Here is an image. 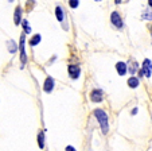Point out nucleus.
<instances>
[{
  "instance_id": "nucleus-1",
  "label": "nucleus",
  "mask_w": 152,
  "mask_h": 151,
  "mask_svg": "<svg viewBox=\"0 0 152 151\" xmlns=\"http://www.w3.org/2000/svg\"><path fill=\"white\" fill-rule=\"evenodd\" d=\"M94 116H96V119L98 120V123H100L102 134L106 135L109 132V122H108V115H106V112L104 111V109L97 108V109H94Z\"/></svg>"
},
{
  "instance_id": "nucleus-2",
  "label": "nucleus",
  "mask_w": 152,
  "mask_h": 151,
  "mask_svg": "<svg viewBox=\"0 0 152 151\" xmlns=\"http://www.w3.org/2000/svg\"><path fill=\"white\" fill-rule=\"evenodd\" d=\"M19 50H20V68L23 69L27 62V55H26V37L24 34L20 35V42H19Z\"/></svg>"
},
{
  "instance_id": "nucleus-3",
  "label": "nucleus",
  "mask_w": 152,
  "mask_h": 151,
  "mask_svg": "<svg viewBox=\"0 0 152 151\" xmlns=\"http://www.w3.org/2000/svg\"><path fill=\"white\" fill-rule=\"evenodd\" d=\"M141 74H144L147 78H149L152 76V61L145 58L143 61V68H141Z\"/></svg>"
},
{
  "instance_id": "nucleus-4",
  "label": "nucleus",
  "mask_w": 152,
  "mask_h": 151,
  "mask_svg": "<svg viewBox=\"0 0 152 151\" xmlns=\"http://www.w3.org/2000/svg\"><path fill=\"white\" fill-rule=\"evenodd\" d=\"M54 85H55V81L53 77H47L43 82V91L46 92V93H51L53 89H54Z\"/></svg>"
},
{
  "instance_id": "nucleus-5",
  "label": "nucleus",
  "mask_w": 152,
  "mask_h": 151,
  "mask_svg": "<svg viewBox=\"0 0 152 151\" xmlns=\"http://www.w3.org/2000/svg\"><path fill=\"white\" fill-rule=\"evenodd\" d=\"M110 20H112V24L115 27H117V29H121L123 27V19H121L120 14L118 12H112V15H110Z\"/></svg>"
},
{
  "instance_id": "nucleus-6",
  "label": "nucleus",
  "mask_w": 152,
  "mask_h": 151,
  "mask_svg": "<svg viewBox=\"0 0 152 151\" xmlns=\"http://www.w3.org/2000/svg\"><path fill=\"white\" fill-rule=\"evenodd\" d=\"M102 91L101 89H93L92 93H90V100L92 101H94V103H101L102 101Z\"/></svg>"
},
{
  "instance_id": "nucleus-7",
  "label": "nucleus",
  "mask_w": 152,
  "mask_h": 151,
  "mask_svg": "<svg viewBox=\"0 0 152 151\" xmlns=\"http://www.w3.org/2000/svg\"><path fill=\"white\" fill-rule=\"evenodd\" d=\"M69 74H70V77H72L73 80H77V78L81 76L80 66L78 65H70L69 66Z\"/></svg>"
},
{
  "instance_id": "nucleus-8",
  "label": "nucleus",
  "mask_w": 152,
  "mask_h": 151,
  "mask_svg": "<svg viewBox=\"0 0 152 151\" xmlns=\"http://www.w3.org/2000/svg\"><path fill=\"white\" fill-rule=\"evenodd\" d=\"M116 70H117V73L120 74V76H124V74L126 73V70H128V68H126V63L125 62H117L116 63Z\"/></svg>"
},
{
  "instance_id": "nucleus-9",
  "label": "nucleus",
  "mask_w": 152,
  "mask_h": 151,
  "mask_svg": "<svg viewBox=\"0 0 152 151\" xmlns=\"http://www.w3.org/2000/svg\"><path fill=\"white\" fill-rule=\"evenodd\" d=\"M14 22H15V24H16V26H19L20 22H22V8H20V7H16V8H15Z\"/></svg>"
},
{
  "instance_id": "nucleus-10",
  "label": "nucleus",
  "mask_w": 152,
  "mask_h": 151,
  "mask_svg": "<svg viewBox=\"0 0 152 151\" xmlns=\"http://www.w3.org/2000/svg\"><path fill=\"white\" fill-rule=\"evenodd\" d=\"M139 78L137 77H131V78H128V86L129 88H132V89H136L139 86Z\"/></svg>"
},
{
  "instance_id": "nucleus-11",
  "label": "nucleus",
  "mask_w": 152,
  "mask_h": 151,
  "mask_svg": "<svg viewBox=\"0 0 152 151\" xmlns=\"http://www.w3.org/2000/svg\"><path fill=\"white\" fill-rule=\"evenodd\" d=\"M38 146H39L40 150L45 148V132L43 131H40L39 134H38Z\"/></svg>"
},
{
  "instance_id": "nucleus-12",
  "label": "nucleus",
  "mask_w": 152,
  "mask_h": 151,
  "mask_svg": "<svg viewBox=\"0 0 152 151\" xmlns=\"http://www.w3.org/2000/svg\"><path fill=\"white\" fill-rule=\"evenodd\" d=\"M40 41H42V37H40L39 34L32 35V38L30 39V46H37V45H39Z\"/></svg>"
},
{
  "instance_id": "nucleus-13",
  "label": "nucleus",
  "mask_w": 152,
  "mask_h": 151,
  "mask_svg": "<svg viewBox=\"0 0 152 151\" xmlns=\"http://www.w3.org/2000/svg\"><path fill=\"white\" fill-rule=\"evenodd\" d=\"M55 16H57V19L59 20V22H63V18H65V14H63V10L59 6L55 8Z\"/></svg>"
},
{
  "instance_id": "nucleus-14",
  "label": "nucleus",
  "mask_w": 152,
  "mask_h": 151,
  "mask_svg": "<svg viewBox=\"0 0 152 151\" xmlns=\"http://www.w3.org/2000/svg\"><path fill=\"white\" fill-rule=\"evenodd\" d=\"M22 26H23V30H24V34H31V27H30V24H28V22H27L26 19L24 20H22Z\"/></svg>"
},
{
  "instance_id": "nucleus-15",
  "label": "nucleus",
  "mask_w": 152,
  "mask_h": 151,
  "mask_svg": "<svg viewBox=\"0 0 152 151\" xmlns=\"http://www.w3.org/2000/svg\"><path fill=\"white\" fill-rule=\"evenodd\" d=\"M7 45H8V52L10 53H15L18 50V47H16V43L14 42L12 39H10L8 42H7Z\"/></svg>"
},
{
  "instance_id": "nucleus-16",
  "label": "nucleus",
  "mask_w": 152,
  "mask_h": 151,
  "mask_svg": "<svg viewBox=\"0 0 152 151\" xmlns=\"http://www.w3.org/2000/svg\"><path fill=\"white\" fill-rule=\"evenodd\" d=\"M69 6L72 8H77L80 6V0H69Z\"/></svg>"
},
{
  "instance_id": "nucleus-17",
  "label": "nucleus",
  "mask_w": 152,
  "mask_h": 151,
  "mask_svg": "<svg viewBox=\"0 0 152 151\" xmlns=\"http://www.w3.org/2000/svg\"><path fill=\"white\" fill-rule=\"evenodd\" d=\"M65 151H77V150H75V148L73 147V146H67V147L65 148Z\"/></svg>"
},
{
  "instance_id": "nucleus-18",
  "label": "nucleus",
  "mask_w": 152,
  "mask_h": 151,
  "mask_svg": "<svg viewBox=\"0 0 152 151\" xmlns=\"http://www.w3.org/2000/svg\"><path fill=\"white\" fill-rule=\"evenodd\" d=\"M136 113H137V108H133L132 109V115H136Z\"/></svg>"
},
{
  "instance_id": "nucleus-19",
  "label": "nucleus",
  "mask_w": 152,
  "mask_h": 151,
  "mask_svg": "<svg viewBox=\"0 0 152 151\" xmlns=\"http://www.w3.org/2000/svg\"><path fill=\"white\" fill-rule=\"evenodd\" d=\"M148 4H149V7H152V0H148Z\"/></svg>"
},
{
  "instance_id": "nucleus-20",
  "label": "nucleus",
  "mask_w": 152,
  "mask_h": 151,
  "mask_svg": "<svg viewBox=\"0 0 152 151\" xmlns=\"http://www.w3.org/2000/svg\"><path fill=\"white\" fill-rule=\"evenodd\" d=\"M116 1V4H118V3H121V0H115Z\"/></svg>"
},
{
  "instance_id": "nucleus-21",
  "label": "nucleus",
  "mask_w": 152,
  "mask_h": 151,
  "mask_svg": "<svg viewBox=\"0 0 152 151\" xmlns=\"http://www.w3.org/2000/svg\"><path fill=\"white\" fill-rule=\"evenodd\" d=\"M96 1H101V0H96Z\"/></svg>"
}]
</instances>
